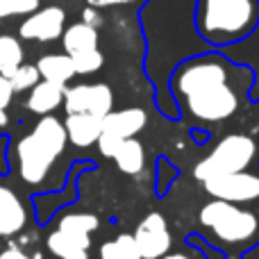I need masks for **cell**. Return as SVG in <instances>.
I'll use <instances>...</instances> for the list:
<instances>
[{
	"label": "cell",
	"mask_w": 259,
	"mask_h": 259,
	"mask_svg": "<svg viewBox=\"0 0 259 259\" xmlns=\"http://www.w3.org/2000/svg\"><path fill=\"white\" fill-rule=\"evenodd\" d=\"M0 259H34V257H27L25 252H21L18 248H7L5 252H0Z\"/></svg>",
	"instance_id": "cell-27"
},
{
	"label": "cell",
	"mask_w": 259,
	"mask_h": 259,
	"mask_svg": "<svg viewBox=\"0 0 259 259\" xmlns=\"http://www.w3.org/2000/svg\"><path fill=\"white\" fill-rule=\"evenodd\" d=\"M159 259H193V257L182 255V252H173V255H164V257H159Z\"/></svg>",
	"instance_id": "cell-28"
},
{
	"label": "cell",
	"mask_w": 259,
	"mask_h": 259,
	"mask_svg": "<svg viewBox=\"0 0 259 259\" xmlns=\"http://www.w3.org/2000/svg\"><path fill=\"white\" fill-rule=\"evenodd\" d=\"M46 243H48V250L57 259H89V250H84V248L77 246L75 241H71V239H68L66 234H62L59 230H55V232L46 239Z\"/></svg>",
	"instance_id": "cell-20"
},
{
	"label": "cell",
	"mask_w": 259,
	"mask_h": 259,
	"mask_svg": "<svg viewBox=\"0 0 259 259\" xmlns=\"http://www.w3.org/2000/svg\"><path fill=\"white\" fill-rule=\"evenodd\" d=\"M109 159L116 161V166H118L121 173L137 175V173H141L143 166H146V150H143L141 141H139L137 137L121 139L118 146L114 148V152H112Z\"/></svg>",
	"instance_id": "cell-14"
},
{
	"label": "cell",
	"mask_w": 259,
	"mask_h": 259,
	"mask_svg": "<svg viewBox=\"0 0 259 259\" xmlns=\"http://www.w3.org/2000/svg\"><path fill=\"white\" fill-rule=\"evenodd\" d=\"M71 62H73V71H75V75H91V73H96V71L103 68L105 55L96 48V50H87V53L71 55Z\"/></svg>",
	"instance_id": "cell-21"
},
{
	"label": "cell",
	"mask_w": 259,
	"mask_h": 259,
	"mask_svg": "<svg viewBox=\"0 0 259 259\" xmlns=\"http://www.w3.org/2000/svg\"><path fill=\"white\" fill-rule=\"evenodd\" d=\"M64 36V50L66 55H77V53H87V50H96L98 48V30L87 23H73L71 27L62 32Z\"/></svg>",
	"instance_id": "cell-16"
},
{
	"label": "cell",
	"mask_w": 259,
	"mask_h": 259,
	"mask_svg": "<svg viewBox=\"0 0 259 259\" xmlns=\"http://www.w3.org/2000/svg\"><path fill=\"white\" fill-rule=\"evenodd\" d=\"M234 68L216 55H202L182 64L173 75V91L191 118L221 123L241 107V94L234 84Z\"/></svg>",
	"instance_id": "cell-1"
},
{
	"label": "cell",
	"mask_w": 259,
	"mask_h": 259,
	"mask_svg": "<svg viewBox=\"0 0 259 259\" xmlns=\"http://www.w3.org/2000/svg\"><path fill=\"white\" fill-rule=\"evenodd\" d=\"M82 23H87V25H91V27H98L100 23H103V18L96 14V7H89L84 12V21H82Z\"/></svg>",
	"instance_id": "cell-26"
},
{
	"label": "cell",
	"mask_w": 259,
	"mask_h": 259,
	"mask_svg": "<svg viewBox=\"0 0 259 259\" xmlns=\"http://www.w3.org/2000/svg\"><path fill=\"white\" fill-rule=\"evenodd\" d=\"M64 130H66V139L75 148H89L98 141L103 132V118L91 114H68Z\"/></svg>",
	"instance_id": "cell-11"
},
{
	"label": "cell",
	"mask_w": 259,
	"mask_h": 259,
	"mask_svg": "<svg viewBox=\"0 0 259 259\" xmlns=\"http://www.w3.org/2000/svg\"><path fill=\"white\" fill-rule=\"evenodd\" d=\"M64 23H66V14L62 7H44L36 9L27 16V21L21 23L18 34L23 39H32V41H55L62 36L64 32Z\"/></svg>",
	"instance_id": "cell-9"
},
{
	"label": "cell",
	"mask_w": 259,
	"mask_h": 259,
	"mask_svg": "<svg viewBox=\"0 0 259 259\" xmlns=\"http://www.w3.org/2000/svg\"><path fill=\"white\" fill-rule=\"evenodd\" d=\"M148 116L141 107H127L121 112H109L107 116H103V134L116 139H132L146 127Z\"/></svg>",
	"instance_id": "cell-10"
},
{
	"label": "cell",
	"mask_w": 259,
	"mask_h": 259,
	"mask_svg": "<svg viewBox=\"0 0 259 259\" xmlns=\"http://www.w3.org/2000/svg\"><path fill=\"white\" fill-rule=\"evenodd\" d=\"M12 98H14V89H12V84H9L7 77L0 75V125H5V123H7V114H5V109L9 107Z\"/></svg>",
	"instance_id": "cell-23"
},
{
	"label": "cell",
	"mask_w": 259,
	"mask_h": 259,
	"mask_svg": "<svg viewBox=\"0 0 259 259\" xmlns=\"http://www.w3.org/2000/svg\"><path fill=\"white\" fill-rule=\"evenodd\" d=\"M25 207L7 187H0V237H12L25 225Z\"/></svg>",
	"instance_id": "cell-12"
},
{
	"label": "cell",
	"mask_w": 259,
	"mask_h": 259,
	"mask_svg": "<svg viewBox=\"0 0 259 259\" xmlns=\"http://www.w3.org/2000/svg\"><path fill=\"white\" fill-rule=\"evenodd\" d=\"M36 71H39V75L44 80L57 82V84H64V87L75 77L73 62L68 55H44L39 59V64H36Z\"/></svg>",
	"instance_id": "cell-17"
},
{
	"label": "cell",
	"mask_w": 259,
	"mask_h": 259,
	"mask_svg": "<svg viewBox=\"0 0 259 259\" xmlns=\"http://www.w3.org/2000/svg\"><path fill=\"white\" fill-rule=\"evenodd\" d=\"M137 250L141 259H159L164 255H168L170 250V232L166 225L164 216L152 211L148 214L141 223L137 225V232L132 234Z\"/></svg>",
	"instance_id": "cell-8"
},
{
	"label": "cell",
	"mask_w": 259,
	"mask_h": 259,
	"mask_svg": "<svg viewBox=\"0 0 259 259\" xmlns=\"http://www.w3.org/2000/svg\"><path fill=\"white\" fill-rule=\"evenodd\" d=\"M200 223L225 243H246L257 237L259 219L250 209L234 202L211 200L200 209Z\"/></svg>",
	"instance_id": "cell-5"
},
{
	"label": "cell",
	"mask_w": 259,
	"mask_h": 259,
	"mask_svg": "<svg viewBox=\"0 0 259 259\" xmlns=\"http://www.w3.org/2000/svg\"><path fill=\"white\" fill-rule=\"evenodd\" d=\"M257 152L259 146L252 137H248V134H228L211 148L209 155L198 161L193 175H196L198 182H207V180L221 178V175L248 170V166L255 161Z\"/></svg>",
	"instance_id": "cell-4"
},
{
	"label": "cell",
	"mask_w": 259,
	"mask_h": 259,
	"mask_svg": "<svg viewBox=\"0 0 259 259\" xmlns=\"http://www.w3.org/2000/svg\"><path fill=\"white\" fill-rule=\"evenodd\" d=\"M202 187L214 200L234 202V205L259 202V173H252V170L221 175V178L202 182Z\"/></svg>",
	"instance_id": "cell-6"
},
{
	"label": "cell",
	"mask_w": 259,
	"mask_h": 259,
	"mask_svg": "<svg viewBox=\"0 0 259 259\" xmlns=\"http://www.w3.org/2000/svg\"><path fill=\"white\" fill-rule=\"evenodd\" d=\"M64 109L66 114H91V116H107L114 109V94L109 84H75L64 89Z\"/></svg>",
	"instance_id": "cell-7"
},
{
	"label": "cell",
	"mask_w": 259,
	"mask_h": 259,
	"mask_svg": "<svg viewBox=\"0 0 259 259\" xmlns=\"http://www.w3.org/2000/svg\"><path fill=\"white\" fill-rule=\"evenodd\" d=\"M68 139L64 123L55 116H41V121L34 125L27 137L18 141V168L21 178L27 184H41L46 175L50 173V166L55 164L59 155L64 152Z\"/></svg>",
	"instance_id": "cell-3"
},
{
	"label": "cell",
	"mask_w": 259,
	"mask_h": 259,
	"mask_svg": "<svg viewBox=\"0 0 259 259\" xmlns=\"http://www.w3.org/2000/svg\"><path fill=\"white\" fill-rule=\"evenodd\" d=\"M9 9L14 14H32L39 9V0H9Z\"/></svg>",
	"instance_id": "cell-24"
},
{
	"label": "cell",
	"mask_w": 259,
	"mask_h": 259,
	"mask_svg": "<svg viewBox=\"0 0 259 259\" xmlns=\"http://www.w3.org/2000/svg\"><path fill=\"white\" fill-rule=\"evenodd\" d=\"M259 21V0H198L196 27L211 44H234Z\"/></svg>",
	"instance_id": "cell-2"
},
{
	"label": "cell",
	"mask_w": 259,
	"mask_h": 259,
	"mask_svg": "<svg viewBox=\"0 0 259 259\" xmlns=\"http://www.w3.org/2000/svg\"><path fill=\"white\" fill-rule=\"evenodd\" d=\"M23 64V48L14 36H0V75L12 77L14 71Z\"/></svg>",
	"instance_id": "cell-18"
},
{
	"label": "cell",
	"mask_w": 259,
	"mask_h": 259,
	"mask_svg": "<svg viewBox=\"0 0 259 259\" xmlns=\"http://www.w3.org/2000/svg\"><path fill=\"white\" fill-rule=\"evenodd\" d=\"M98 219L94 214H66L59 221V232L66 234L71 241H75L77 246H82L84 250H89L91 246V232L98 230Z\"/></svg>",
	"instance_id": "cell-15"
},
{
	"label": "cell",
	"mask_w": 259,
	"mask_h": 259,
	"mask_svg": "<svg viewBox=\"0 0 259 259\" xmlns=\"http://www.w3.org/2000/svg\"><path fill=\"white\" fill-rule=\"evenodd\" d=\"M100 259H141L132 234H118L100 246Z\"/></svg>",
	"instance_id": "cell-19"
},
{
	"label": "cell",
	"mask_w": 259,
	"mask_h": 259,
	"mask_svg": "<svg viewBox=\"0 0 259 259\" xmlns=\"http://www.w3.org/2000/svg\"><path fill=\"white\" fill-rule=\"evenodd\" d=\"M89 3V7H114V5H130V3H137V0H87Z\"/></svg>",
	"instance_id": "cell-25"
},
{
	"label": "cell",
	"mask_w": 259,
	"mask_h": 259,
	"mask_svg": "<svg viewBox=\"0 0 259 259\" xmlns=\"http://www.w3.org/2000/svg\"><path fill=\"white\" fill-rule=\"evenodd\" d=\"M7 80H9V84H12L14 94H16V91H27V89H32V87H34L36 82L41 80V75H39V71H36V66H30V64H21V66L14 71V75L7 77Z\"/></svg>",
	"instance_id": "cell-22"
},
{
	"label": "cell",
	"mask_w": 259,
	"mask_h": 259,
	"mask_svg": "<svg viewBox=\"0 0 259 259\" xmlns=\"http://www.w3.org/2000/svg\"><path fill=\"white\" fill-rule=\"evenodd\" d=\"M64 84H57V82H48L41 80L36 82L30 89V98H27V109L39 116H48L50 112L59 107L64 103Z\"/></svg>",
	"instance_id": "cell-13"
}]
</instances>
